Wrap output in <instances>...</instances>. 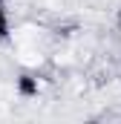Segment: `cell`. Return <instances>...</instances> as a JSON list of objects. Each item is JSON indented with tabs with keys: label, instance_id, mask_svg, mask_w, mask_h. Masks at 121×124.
Masks as SVG:
<instances>
[{
	"label": "cell",
	"instance_id": "1",
	"mask_svg": "<svg viewBox=\"0 0 121 124\" xmlns=\"http://www.w3.org/2000/svg\"><path fill=\"white\" fill-rule=\"evenodd\" d=\"M12 35V15H9V3L0 0V40H6Z\"/></svg>",
	"mask_w": 121,
	"mask_h": 124
}]
</instances>
